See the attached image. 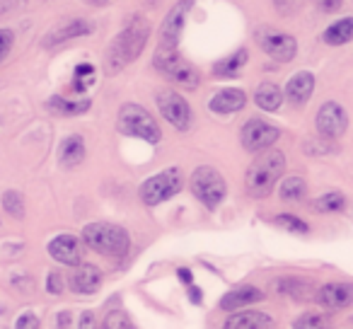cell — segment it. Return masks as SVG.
<instances>
[{
    "mask_svg": "<svg viewBox=\"0 0 353 329\" xmlns=\"http://www.w3.org/2000/svg\"><path fill=\"white\" fill-rule=\"evenodd\" d=\"M117 128L123 136L143 138V141H148V143H157L162 138L157 121L150 117V112H145V109L138 107V104H123V107L119 109Z\"/></svg>",
    "mask_w": 353,
    "mask_h": 329,
    "instance_id": "4",
    "label": "cell"
},
{
    "mask_svg": "<svg viewBox=\"0 0 353 329\" xmlns=\"http://www.w3.org/2000/svg\"><path fill=\"white\" fill-rule=\"evenodd\" d=\"M99 329H136L123 310H112V312L104 317V322L99 324Z\"/></svg>",
    "mask_w": 353,
    "mask_h": 329,
    "instance_id": "30",
    "label": "cell"
},
{
    "mask_svg": "<svg viewBox=\"0 0 353 329\" xmlns=\"http://www.w3.org/2000/svg\"><path fill=\"white\" fill-rule=\"evenodd\" d=\"M184 187V175L179 168H167L162 172L152 175L150 179H145L141 187V201L145 206H157L162 201H170L172 197L182 192Z\"/></svg>",
    "mask_w": 353,
    "mask_h": 329,
    "instance_id": "5",
    "label": "cell"
},
{
    "mask_svg": "<svg viewBox=\"0 0 353 329\" xmlns=\"http://www.w3.org/2000/svg\"><path fill=\"white\" fill-rule=\"evenodd\" d=\"M276 226H279V228H285V230H290V232H300V235H305V232L310 230L307 223L300 221L298 216H290V213H283V216L276 218Z\"/></svg>",
    "mask_w": 353,
    "mask_h": 329,
    "instance_id": "31",
    "label": "cell"
},
{
    "mask_svg": "<svg viewBox=\"0 0 353 329\" xmlns=\"http://www.w3.org/2000/svg\"><path fill=\"white\" fill-rule=\"evenodd\" d=\"M15 329H39V319H37L34 312H25L17 317Z\"/></svg>",
    "mask_w": 353,
    "mask_h": 329,
    "instance_id": "35",
    "label": "cell"
},
{
    "mask_svg": "<svg viewBox=\"0 0 353 329\" xmlns=\"http://www.w3.org/2000/svg\"><path fill=\"white\" fill-rule=\"evenodd\" d=\"M94 78V68L90 63H80L78 68H75V80H73V90H78V92H83L85 88H88L90 83H92Z\"/></svg>",
    "mask_w": 353,
    "mask_h": 329,
    "instance_id": "32",
    "label": "cell"
},
{
    "mask_svg": "<svg viewBox=\"0 0 353 329\" xmlns=\"http://www.w3.org/2000/svg\"><path fill=\"white\" fill-rule=\"evenodd\" d=\"M94 25L90 20H70L63 22V25L54 27L49 34L44 37V46H56V44H63V41H70L75 37H85V34H92Z\"/></svg>",
    "mask_w": 353,
    "mask_h": 329,
    "instance_id": "15",
    "label": "cell"
},
{
    "mask_svg": "<svg viewBox=\"0 0 353 329\" xmlns=\"http://www.w3.org/2000/svg\"><path fill=\"white\" fill-rule=\"evenodd\" d=\"M348 126V114L346 109L341 107V104L336 102H327L322 104V109L317 112V131L319 136L324 138H339L343 136V131H346Z\"/></svg>",
    "mask_w": 353,
    "mask_h": 329,
    "instance_id": "12",
    "label": "cell"
},
{
    "mask_svg": "<svg viewBox=\"0 0 353 329\" xmlns=\"http://www.w3.org/2000/svg\"><path fill=\"white\" fill-rule=\"evenodd\" d=\"M102 283V271L94 264H78L70 274V288L80 295H90Z\"/></svg>",
    "mask_w": 353,
    "mask_h": 329,
    "instance_id": "18",
    "label": "cell"
},
{
    "mask_svg": "<svg viewBox=\"0 0 353 329\" xmlns=\"http://www.w3.org/2000/svg\"><path fill=\"white\" fill-rule=\"evenodd\" d=\"M46 290L54 295L63 293V276L59 274V271H51L49 279H46Z\"/></svg>",
    "mask_w": 353,
    "mask_h": 329,
    "instance_id": "34",
    "label": "cell"
},
{
    "mask_svg": "<svg viewBox=\"0 0 353 329\" xmlns=\"http://www.w3.org/2000/svg\"><path fill=\"white\" fill-rule=\"evenodd\" d=\"M322 39L329 46H343L348 41H353V17H343V20L334 22L324 30Z\"/></svg>",
    "mask_w": 353,
    "mask_h": 329,
    "instance_id": "22",
    "label": "cell"
},
{
    "mask_svg": "<svg viewBox=\"0 0 353 329\" xmlns=\"http://www.w3.org/2000/svg\"><path fill=\"white\" fill-rule=\"evenodd\" d=\"M187 288H189V298H192V303H196V305L201 303V300H203L201 290H199V288H196V286H194V283H192V286H187Z\"/></svg>",
    "mask_w": 353,
    "mask_h": 329,
    "instance_id": "39",
    "label": "cell"
},
{
    "mask_svg": "<svg viewBox=\"0 0 353 329\" xmlns=\"http://www.w3.org/2000/svg\"><path fill=\"white\" fill-rule=\"evenodd\" d=\"M319 305L329 310H343L353 303V283H327L317 290Z\"/></svg>",
    "mask_w": 353,
    "mask_h": 329,
    "instance_id": "14",
    "label": "cell"
},
{
    "mask_svg": "<svg viewBox=\"0 0 353 329\" xmlns=\"http://www.w3.org/2000/svg\"><path fill=\"white\" fill-rule=\"evenodd\" d=\"M61 165L63 168H78L80 162L85 160V141L83 136H68L61 143Z\"/></svg>",
    "mask_w": 353,
    "mask_h": 329,
    "instance_id": "21",
    "label": "cell"
},
{
    "mask_svg": "<svg viewBox=\"0 0 353 329\" xmlns=\"http://www.w3.org/2000/svg\"><path fill=\"white\" fill-rule=\"evenodd\" d=\"M90 99H65V97H51L49 99V109L56 114H63V117H78V114H85L90 109Z\"/></svg>",
    "mask_w": 353,
    "mask_h": 329,
    "instance_id": "25",
    "label": "cell"
},
{
    "mask_svg": "<svg viewBox=\"0 0 353 329\" xmlns=\"http://www.w3.org/2000/svg\"><path fill=\"white\" fill-rule=\"evenodd\" d=\"M254 102H256V107L264 109V112H276V109L283 104V92H281L279 85L261 83L254 92Z\"/></svg>",
    "mask_w": 353,
    "mask_h": 329,
    "instance_id": "23",
    "label": "cell"
},
{
    "mask_svg": "<svg viewBox=\"0 0 353 329\" xmlns=\"http://www.w3.org/2000/svg\"><path fill=\"white\" fill-rule=\"evenodd\" d=\"M293 329H332V317L324 312H305L293 322Z\"/></svg>",
    "mask_w": 353,
    "mask_h": 329,
    "instance_id": "27",
    "label": "cell"
},
{
    "mask_svg": "<svg viewBox=\"0 0 353 329\" xmlns=\"http://www.w3.org/2000/svg\"><path fill=\"white\" fill-rule=\"evenodd\" d=\"M157 107H160L162 117L176 128V131H187L192 126V107L189 102L182 97V94H176L174 90H162L157 92Z\"/></svg>",
    "mask_w": 353,
    "mask_h": 329,
    "instance_id": "9",
    "label": "cell"
},
{
    "mask_svg": "<svg viewBox=\"0 0 353 329\" xmlns=\"http://www.w3.org/2000/svg\"><path fill=\"white\" fill-rule=\"evenodd\" d=\"M274 6L279 8L283 15H293L295 10H300L303 0H274Z\"/></svg>",
    "mask_w": 353,
    "mask_h": 329,
    "instance_id": "36",
    "label": "cell"
},
{
    "mask_svg": "<svg viewBox=\"0 0 353 329\" xmlns=\"http://www.w3.org/2000/svg\"><path fill=\"white\" fill-rule=\"evenodd\" d=\"M274 317L259 310H237L235 315L228 317V322L223 324V329H274Z\"/></svg>",
    "mask_w": 353,
    "mask_h": 329,
    "instance_id": "16",
    "label": "cell"
},
{
    "mask_svg": "<svg viewBox=\"0 0 353 329\" xmlns=\"http://www.w3.org/2000/svg\"><path fill=\"white\" fill-rule=\"evenodd\" d=\"M150 37V25H148L145 17H133L121 32L112 39L107 49V56H104V68H107L109 75L123 70L128 63L138 59L145 49V41Z\"/></svg>",
    "mask_w": 353,
    "mask_h": 329,
    "instance_id": "1",
    "label": "cell"
},
{
    "mask_svg": "<svg viewBox=\"0 0 353 329\" xmlns=\"http://www.w3.org/2000/svg\"><path fill=\"white\" fill-rule=\"evenodd\" d=\"M192 192L203 206L218 208L228 192L225 179H223V175L218 172V170L208 168V165L206 168H199V170H194V175H192Z\"/></svg>",
    "mask_w": 353,
    "mask_h": 329,
    "instance_id": "6",
    "label": "cell"
},
{
    "mask_svg": "<svg viewBox=\"0 0 353 329\" xmlns=\"http://www.w3.org/2000/svg\"><path fill=\"white\" fill-rule=\"evenodd\" d=\"M281 131L271 123L261 121V119H250V121L242 126V133H240V141L245 146V150L250 152H264L279 141Z\"/></svg>",
    "mask_w": 353,
    "mask_h": 329,
    "instance_id": "10",
    "label": "cell"
},
{
    "mask_svg": "<svg viewBox=\"0 0 353 329\" xmlns=\"http://www.w3.org/2000/svg\"><path fill=\"white\" fill-rule=\"evenodd\" d=\"M256 41H259V46L271 59L281 61V63H288V61H293L295 54H298V44H295L293 37L285 34V32L261 30V32H256Z\"/></svg>",
    "mask_w": 353,
    "mask_h": 329,
    "instance_id": "11",
    "label": "cell"
},
{
    "mask_svg": "<svg viewBox=\"0 0 353 329\" xmlns=\"http://www.w3.org/2000/svg\"><path fill=\"white\" fill-rule=\"evenodd\" d=\"M85 3H90V6H107L109 0H85Z\"/></svg>",
    "mask_w": 353,
    "mask_h": 329,
    "instance_id": "41",
    "label": "cell"
},
{
    "mask_svg": "<svg viewBox=\"0 0 353 329\" xmlns=\"http://www.w3.org/2000/svg\"><path fill=\"white\" fill-rule=\"evenodd\" d=\"M247 59H250L247 49H240L232 56H228V59H223L221 63L213 66V73H216L218 78H235V75H240V70L245 68Z\"/></svg>",
    "mask_w": 353,
    "mask_h": 329,
    "instance_id": "24",
    "label": "cell"
},
{
    "mask_svg": "<svg viewBox=\"0 0 353 329\" xmlns=\"http://www.w3.org/2000/svg\"><path fill=\"white\" fill-rule=\"evenodd\" d=\"M12 44H15V34L10 30H0V63L10 56Z\"/></svg>",
    "mask_w": 353,
    "mask_h": 329,
    "instance_id": "33",
    "label": "cell"
},
{
    "mask_svg": "<svg viewBox=\"0 0 353 329\" xmlns=\"http://www.w3.org/2000/svg\"><path fill=\"white\" fill-rule=\"evenodd\" d=\"M264 300V290H259L256 286H240V288L228 290L221 298V310L225 312H235V310L245 308V305H254Z\"/></svg>",
    "mask_w": 353,
    "mask_h": 329,
    "instance_id": "19",
    "label": "cell"
},
{
    "mask_svg": "<svg viewBox=\"0 0 353 329\" xmlns=\"http://www.w3.org/2000/svg\"><path fill=\"white\" fill-rule=\"evenodd\" d=\"M312 90H314V75L307 73V70H300V73H295L293 78L288 80V85H285V99H288L293 107H303V104H307V99L312 97Z\"/></svg>",
    "mask_w": 353,
    "mask_h": 329,
    "instance_id": "17",
    "label": "cell"
},
{
    "mask_svg": "<svg viewBox=\"0 0 353 329\" xmlns=\"http://www.w3.org/2000/svg\"><path fill=\"white\" fill-rule=\"evenodd\" d=\"M3 208L10 213L12 218H25V197L20 192H6L3 194Z\"/></svg>",
    "mask_w": 353,
    "mask_h": 329,
    "instance_id": "29",
    "label": "cell"
},
{
    "mask_svg": "<svg viewBox=\"0 0 353 329\" xmlns=\"http://www.w3.org/2000/svg\"><path fill=\"white\" fill-rule=\"evenodd\" d=\"M152 66L160 70L165 78H170L172 83L182 85L184 90H196L201 83V75L194 68L189 61H184L179 54H155L152 56Z\"/></svg>",
    "mask_w": 353,
    "mask_h": 329,
    "instance_id": "7",
    "label": "cell"
},
{
    "mask_svg": "<svg viewBox=\"0 0 353 329\" xmlns=\"http://www.w3.org/2000/svg\"><path fill=\"white\" fill-rule=\"evenodd\" d=\"M49 255L65 266H78L83 259V245L75 235L65 232V235H59L49 242Z\"/></svg>",
    "mask_w": 353,
    "mask_h": 329,
    "instance_id": "13",
    "label": "cell"
},
{
    "mask_svg": "<svg viewBox=\"0 0 353 329\" xmlns=\"http://www.w3.org/2000/svg\"><path fill=\"white\" fill-rule=\"evenodd\" d=\"M314 6L322 12H336V10H341L343 0H314Z\"/></svg>",
    "mask_w": 353,
    "mask_h": 329,
    "instance_id": "37",
    "label": "cell"
},
{
    "mask_svg": "<svg viewBox=\"0 0 353 329\" xmlns=\"http://www.w3.org/2000/svg\"><path fill=\"white\" fill-rule=\"evenodd\" d=\"M279 194H281V199H283V201H300V199L307 194V184H305L303 177L293 175V177H285L283 182H281Z\"/></svg>",
    "mask_w": 353,
    "mask_h": 329,
    "instance_id": "26",
    "label": "cell"
},
{
    "mask_svg": "<svg viewBox=\"0 0 353 329\" xmlns=\"http://www.w3.org/2000/svg\"><path fill=\"white\" fill-rule=\"evenodd\" d=\"M83 242L92 252L109 259H121L131 247V237L123 228L114 223H90L83 230Z\"/></svg>",
    "mask_w": 353,
    "mask_h": 329,
    "instance_id": "3",
    "label": "cell"
},
{
    "mask_svg": "<svg viewBox=\"0 0 353 329\" xmlns=\"http://www.w3.org/2000/svg\"><path fill=\"white\" fill-rule=\"evenodd\" d=\"M78 329H94V315L92 312H83V315H80Z\"/></svg>",
    "mask_w": 353,
    "mask_h": 329,
    "instance_id": "38",
    "label": "cell"
},
{
    "mask_svg": "<svg viewBox=\"0 0 353 329\" xmlns=\"http://www.w3.org/2000/svg\"><path fill=\"white\" fill-rule=\"evenodd\" d=\"M343 206H346V197H343L341 192H329L312 203V208L317 213H336V211H341Z\"/></svg>",
    "mask_w": 353,
    "mask_h": 329,
    "instance_id": "28",
    "label": "cell"
},
{
    "mask_svg": "<svg viewBox=\"0 0 353 329\" xmlns=\"http://www.w3.org/2000/svg\"><path fill=\"white\" fill-rule=\"evenodd\" d=\"M283 170H285V155L281 150L269 148V150L259 152V157L250 165L247 177H245L250 197H254V199L269 197L271 189L279 182V177L283 175Z\"/></svg>",
    "mask_w": 353,
    "mask_h": 329,
    "instance_id": "2",
    "label": "cell"
},
{
    "mask_svg": "<svg viewBox=\"0 0 353 329\" xmlns=\"http://www.w3.org/2000/svg\"><path fill=\"white\" fill-rule=\"evenodd\" d=\"M194 0H182L176 3L170 12H167L165 22L160 27V44H157L155 54H176V46L182 39V30H184V20H187L189 10H192Z\"/></svg>",
    "mask_w": 353,
    "mask_h": 329,
    "instance_id": "8",
    "label": "cell"
},
{
    "mask_svg": "<svg viewBox=\"0 0 353 329\" xmlns=\"http://www.w3.org/2000/svg\"><path fill=\"white\" fill-rule=\"evenodd\" d=\"M176 276H179V279H182L187 286H192V283H194V279H192V271H189L187 266H182V269L176 271Z\"/></svg>",
    "mask_w": 353,
    "mask_h": 329,
    "instance_id": "40",
    "label": "cell"
},
{
    "mask_svg": "<svg viewBox=\"0 0 353 329\" xmlns=\"http://www.w3.org/2000/svg\"><path fill=\"white\" fill-rule=\"evenodd\" d=\"M247 102V94L237 88H228V90H221V92L213 94V99L208 102L211 112L216 114H235L245 107Z\"/></svg>",
    "mask_w": 353,
    "mask_h": 329,
    "instance_id": "20",
    "label": "cell"
}]
</instances>
